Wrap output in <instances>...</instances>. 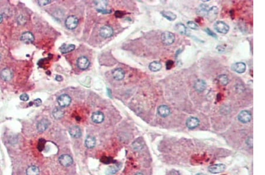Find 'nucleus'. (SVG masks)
Segmentation results:
<instances>
[{
    "mask_svg": "<svg viewBox=\"0 0 265 175\" xmlns=\"http://www.w3.org/2000/svg\"><path fill=\"white\" fill-rule=\"evenodd\" d=\"M162 41L165 45L169 46L175 42V35L169 31H165L162 34Z\"/></svg>",
    "mask_w": 265,
    "mask_h": 175,
    "instance_id": "f257e3e1",
    "label": "nucleus"
},
{
    "mask_svg": "<svg viewBox=\"0 0 265 175\" xmlns=\"http://www.w3.org/2000/svg\"><path fill=\"white\" fill-rule=\"evenodd\" d=\"M214 28L215 30L220 34H227L229 30V25L224 22L218 21L214 24Z\"/></svg>",
    "mask_w": 265,
    "mask_h": 175,
    "instance_id": "f03ea898",
    "label": "nucleus"
},
{
    "mask_svg": "<svg viewBox=\"0 0 265 175\" xmlns=\"http://www.w3.org/2000/svg\"><path fill=\"white\" fill-rule=\"evenodd\" d=\"M78 24V18L74 15L68 16L66 20L65 24L68 30H74L75 29Z\"/></svg>",
    "mask_w": 265,
    "mask_h": 175,
    "instance_id": "7ed1b4c3",
    "label": "nucleus"
},
{
    "mask_svg": "<svg viewBox=\"0 0 265 175\" xmlns=\"http://www.w3.org/2000/svg\"><path fill=\"white\" fill-rule=\"evenodd\" d=\"M72 102V98L68 95L64 94L58 97L57 103L61 107H66Z\"/></svg>",
    "mask_w": 265,
    "mask_h": 175,
    "instance_id": "20e7f679",
    "label": "nucleus"
},
{
    "mask_svg": "<svg viewBox=\"0 0 265 175\" xmlns=\"http://www.w3.org/2000/svg\"><path fill=\"white\" fill-rule=\"evenodd\" d=\"M90 61L85 56L80 57L77 60V66L80 69L82 70L87 69L90 66Z\"/></svg>",
    "mask_w": 265,
    "mask_h": 175,
    "instance_id": "39448f33",
    "label": "nucleus"
},
{
    "mask_svg": "<svg viewBox=\"0 0 265 175\" xmlns=\"http://www.w3.org/2000/svg\"><path fill=\"white\" fill-rule=\"evenodd\" d=\"M113 28L108 25L102 26L100 30V35L103 38H109L113 35Z\"/></svg>",
    "mask_w": 265,
    "mask_h": 175,
    "instance_id": "423d86ee",
    "label": "nucleus"
},
{
    "mask_svg": "<svg viewBox=\"0 0 265 175\" xmlns=\"http://www.w3.org/2000/svg\"><path fill=\"white\" fill-rule=\"evenodd\" d=\"M218 12H219V10L217 7L213 6L211 7L209 9L208 11L206 14L207 18H208V20L211 22L214 21L217 18Z\"/></svg>",
    "mask_w": 265,
    "mask_h": 175,
    "instance_id": "0eeeda50",
    "label": "nucleus"
},
{
    "mask_svg": "<svg viewBox=\"0 0 265 175\" xmlns=\"http://www.w3.org/2000/svg\"><path fill=\"white\" fill-rule=\"evenodd\" d=\"M251 119V114L247 110H243L238 115V120L243 123H246Z\"/></svg>",
    "mask_w": 265,
    "mask_h": 175,
    "instance_id": "6e6552de",
    "label": "nucleus"
},
{
    "mask_svg": "<svg viewBox=\"0 0 265 175\" xmlns=\"http://www.w3.org/2000/svg\"><path fill=\"white\" fill-rule=\"evenodd\" d=\"M59 162L63 166L68 167L72 164L73 162L72 157L68 155H63L59 157Z\"/></svg>",
    "mask_w": 265,
    "mask_h": 175,
    "instance_id": "1a4fd4ad",
    "label": "nucleus"
},
{
    "mask_svg": "<svg viewBox=\"0 0 265 175\" xmlns=\"http://www.w3.org/2000/svg\"><path fill=\"white\" fill-rule=\"evenodd\" d=\"M225 169V166L223 164H217L210 166L208 168L209 171L213 174L221 173Z\"/></svg>",
    "mask_w": 265,
    "mask_h": 175,
    "instance_id": "9d476101",
    "label": "nucleus"
},
{
    "mask_svg": "<svg viewBox=\"0 0 265 175\" xmlns=\"http://www.w3.org/2000/svg\"><path fill=\"white\" fill-rule=\"evenodd\" d=\"M232 70L237 73H243L246 71V66L243 62H238L233 64L232 66Z\"/></svg>",
    "mask_w": 265,
    "mask_h": 175,
    "instance_id": "9b49d317",
    "label": "nucleus"
},
{
    "mask_svg": "<svg viewBox=\"0 0 265 175\" xmlns=\"http://www.w3.org/2000/svg\"><path fill=\"white\" fill-rule=\"evenodd\" d=\"M1 78L4 81H8L11 80L12 77V72L11 70H10L8 68H4L0 73Z\"/></svg>",
    "mask_w": 265,
    "mask_h": 175,
    "instance_id": "f8f14e48",
    "label": "nucleus"
},
{
    "mask_svg": "<svg viewBox=\"0 0 265 175\" xmlns=\"http://www.w3.org/2000/svg\"><path fill=\"white\" fill-rule=\"evenodd\" d=\"M104 119V116L101 112H96L93 113L91 116V120L94 123L97 124L102 123Z\"/></svg>",
    "mask_w": 265,
    "mask_h": 175,
    "instance_id": "ddd939ff",
    "label": "nucleus"
},
{
    "mask_svg": "<svg viewBox=\"0 0 265 175\" xmlns=\"http://www.w3.org/2000/svg\"><path fill=\"white\" fill-rule=\"evenodd\" d=\"M20 39L23 42L26 44H30L34 42V37L31 33L27 31L25 32L21 35Z\"/></svg>",
    "mask_w": 265,
    "mask_h": 175,
    "instance_id": "4468645a",
    "label": "nucleus"
},
{
    "mask_svg": "<svg viewBox=\"0 0 265 175\" xmlns=\"http://www.w3.org/2000/svg\"><path fill=\"white\" fill-rule=\"evenodd\" d=\"M157 113L161 117H166L170 115V110L168 106L166 105H161L157 109Z\"/></svg>",
    "mask_w": 265,
    "mask_h": 175,
    "instance_id": "2eb2a0df",
    "label": "nucleus"
},
{
    "mask_svg": "<svg viewBox=\"0 0 265 175\" xmlns=\"http://www.w3.org/2000/svg\"><path fill=\"white\" fill-rule=\"evenodd\" d=\"M207 85L204 80L199 79L196 81L194 85V89L199 92H202L206 89Z\"/></svg>",
    "mask_w": 265,
    "mask_h": 175,
    "instance_id": "dca6fc26",
    "label": "nucleus"
},
{
    "mask_svg": "<svg viewBox=\"0 0 265 175\" xmlns=\"http://www.w3.org/2000/svg\"><path fill=\"white\" fill-rule=\"evenodd\" d=\"M50 125V121L47 120V119H42L41 121H40L37 125V130L39 132L41 133L44 132Z\"/></svg>",
    "mask_w": 265,
    "mask_h": 175,
    "instance_id": "f3484780",
    "label": "nucleus"
},
{
    "mask_svg": "<svg viewBox=\"0 0 265 175\" xmlns=\"http://www.w3.org/2000/svg\"><path fill=\"white\" fill-rule=\"evenodd\" d=\"M199 124V120L196 117H191L189 118L186 121V126L190 129H193L198 126Z\"/></svg>",
    "mask_w": 265,
    "mask_h": 175,
    "instance_id": "a211bd4d",
    "label": "nucleus"
},
{
    "mask_svg": "<svg viewBox=\"0 0 265 175\" xmlns=\"http://www.w3.org/2000/svg\"><path fill=\"white\" fill-rule=\"evenodd\" d=\"M69 133L70 136L74 138H79L81 136V129L77 126H74L70 127L69 129Z\"/></svg>",
    "mask_w": 265,
    "mask_h": 175,
    "instance_id": "6ab92c4d",
    "label": "nucleus"
},
{
    "mask_svg": "<svg viewBox=\"0 0 265 175\" xmlns=\"http://www.w3.org/2000/svg\"><path fill=\"white\" fill-rule=\"evenodd\" d=\"M124 76H125V73L124 70L120 68H116L113 72V78L117 81L123 80L124 77Z\"/></svg>",
    "mask_w": 265,
    "mask_h": 175,
    "instance_id": "aec40b11",
    "label": "nucleus"
},
{
    "mask_svg": "<svg viewBox=\"0 0 265 175\" xmlns=\"http://www.w3.org/2000/svg\"><path fill=\"white\" fill-rule=\"evenodd\" d=\"M96 143V140L95 138L91 136H89L85 140V145L89 149L93 148Z\"/></svg>",
    "mask_w": 265,
    "mask_h": 175,
    "instance_id": "412c9836",
    "label": "nucleus"
},
{
    "mask_svg": "<svg viewBox=\"0 0 265 175\" xmlns=\"http://www.w3.org/2000/svg\"><path fill=\"white\" fill-rule=\"evenodd\" d=\"M75 48L76 46L74 44H63L61 47L60 51L63 54H66L73 51Z\"/></svg>",
    "mask_w": 265,
    "mask_h": 175,
    "instance_id": "4be33fe9",
    "label": "nucleus"
},
{
    "mask_svg": "<svg viewBox=\"0 0 265 175\" xmlns=\"http://www.w3.org/2000/svg\"><path fill=\"white\" fill-rule=\"evenodd\" d=\"M209 7L207 6L206 4H200L197 8L196 10V13L198 15H200V16H204L205 15H206L207 12L209 10Z\"/></svg>",
    "mask_w": 265,
    "mask_h": 175,
    "instance_id": "5701e85b",
    "label": "nucleus"
},
{
    "mask_svg": "<svg viewBox=\"0 0 265 175\" xmlns=\"http://www.w3.org/2000/svg\"><path fill=\"white\" fill-rule=\"evenodd\" d=\"M149 70L151 72H156L159 71L162 68V64L157 61H153L149 64Z\"/></svg>",
    "mask_w": 265,
    "mask_h": 175,
    "instance_id": "b1692460",
    "label": "nucleus"
},
{
    "mask_svg": "<svg viewBox=\"0 0 265 175\" xmlns=\"http://www.w3.org/2000/svg\"><path fill=\"white\" fill-rule=\"evenodd\" d=\"M160 13L163 17L168 20L169 21H174L177 18V15L173 12L171 11L163 10L162 11H161Z\"/></svg>",
    "mask_w": 265,
    "mask_h": 175,
    "instance_id": "393cba45",
    "label": "nucleus"
},
{
    "mask_svg": "<svg viewBox=\"0 0 265 175\" xmlns=\"http://www.w3.org/2000/svg\"><path fill=\"white\" fill-rule=\"evenodd\" d=\"M95 7H96L97 11H101L106 10V8L107 5V1H96L94 2Z\"/></svg>",
    "mask_w": 265,
    "mask_h": 175,
    "instance_id": "a878e982",
    "label": "nucleus"
},
{
    "mask_svg": "<svg viewBox=\"0 0 265 175\" xmlns=\"http://www.w3.org/2000/svg\"><path fill=\"white\" fill-rule=\"evenodd\" d=\"M175 30L176 32L180 34H186V27L185 25L181 23H177L175 25Z\"/></svg>",
    "mask_w": 265,
    "mask_h": 175,
    "instance_id": "bb28decb",
    "label": "nucleus"
},
{
    "mask_svg": "<svg viewBox=\"0 0 265 175\" xmlns=\"http://www.w3.org/2000/svg\"><path fill=\"white\" fill-rule=\"evenodd\" d=\"M40 170L38 167L36 166H31L27 169L26 173L27 175H38Z\"/></svg>",
    "mask_w": 265,
    "mask_h": 175,
    "instance_id": "cd10ccee",
    "label": "nucleus"
},
{
    "mask_svg": "<svg viewBox=\"0 0 265 175\" xmlns=\"http://www.w3.org/2000/svg\"><path fill=\"white\" fill-rule=\"evenodd\" d=\"M53 116L55 119H60L64 116V111L60 108H55L53 111Z\"/></svg>",
    "mask_w": 265,
    "mask_h": 175,
    "instance_id": "c85d7f7f",
    "label": "nucleus"
},
{
    "mask_svg": "<svg viewBox=\"0 0 265 175\" xmlns=\"http://www.w3.org/2000/svg\"><path fill=\"white\" fill-rule=\"evenodd\" d=\"M218 82L222 85H226L228 84L229 82V79L228 78L227 76L222 74L220 76H219L217 78Z\"/></svg>",
    "mask_w": 265,
    "mask_h": 175,
    "instance_id": "c756f323",
    "label": "nucleus"
},
{
    "mask_svg": "<svg viewBox=\"0 0 265 175\" xmlns=\"http://www.w3.org/2000/svg\"><path fill=\"white\" fill-rule=\"evenodd\" d=\"M187 24L189 28H190V29H192L194 30H197L199 29V27L198 26V25L193 21H188Z\"/></svg>",
    "mask_w": 265,
    "mask_h": 175,
    "instance_id": "7c9ffc66",
    "label": "nucleus"
},
{
    "mask_svg": "<svg viewBox=\"0 0 265 175\" xmlns=\"http://www.w3.org/2000/svg\"><path fill=\"white\" fill-rule=\"evenodd\" d=\"M17 22L20 25H24L26 23V18L23 15H20L17 18Z\"/></svg>",
    "mask_w": 265,
    "mask_h": 175,
    "instance_id": "2f4dec72",
    "label": "nucleus"
},
{
    "mask_svg": "<svg viewBox=\"0 0 265 175\" xmlns=\"http://www.w3.org/2000/svg\"><path fill=\"white\" fill-rule=\"evenodd\" d=\"M51 2V1H50V0H44V1H38V4L40 6H45L47 5Z\"/></svg>",
    "mask_w": 265,
    "mask_h": 175,
    "instance_id": "473e14b6",
    "label": "nucleus"
},
{
    "mask_svg": "<svg viewBox=\"0 0 265 175\" xmlns=\"http://www.w3.org/2000/svg\"><path fill=\"white\" fill-rule=\"evenodd\" d=\"M205 31L206 32V33L208 34V35H209V36H211L213 37H214V38H216L217 37L216 36V34H215V33H214L212 31H211L209 28H206V29L205 30Z\"/></svg>",
    "mask_w": 265,
    "mask_h": 175,
    "instance_id": "72a5a7b5",
    "label": "nucleus"
},
{
    "mask_svg": "<svg viewBox=\"0 0 265 175\" xmlns=\"http://www.w3.org/2000/svg\"><path fill=\"white\" fill-rule=\"evenodd\" d=\"M20 100H22V101H24V102H27V101H28V100H29V96H28V95H27V94H21L20 97Z\"/></svg>",
    "mask_w": 265,
    "mask_h": 175,
    "instance_id": "f704fd0d",
    "label": "nucleus"
},
{
    "mask_svg": "<svg viewBox=\"0 0 265 175\" xmlns=\"http://www.w3.org/2000/svg\"><path fill=\"white\" fill-rule=\"evenodd\" d=\"M174 64V62L172 60H168L166 63V67L167 70L170 69Z\"/></svg>",
    "mask_w": 265,
    "mask_h": 175,
    "instance_id": "c9c22d12",
    "label": "nucleus"
},
{
    "mask_svg": "<svg viewBox=\"0 0 265 175\" xmlns=\"http://www.w3.org/2000/svg\"><path fill=\"white\" fill-rule=\"evenodd\" d=\"M32 103L34 104V106H40L41 104L42 101H41V100L40 98H37V99L34 100L33 102H32Z\"/></svg>",
    "mask_w": 265,
    "mask_h": 175,
    "instance_id": "e433bc0d",
    "label": "nucleus"
},
{
    "mask_svg": "<svg viewBox=\"0 0 265 175\" xmlns=\"http://www.w3.org/2000/svg\"><path fill=\"white\" fill-rule=\"evenodd\" d=\"M115 17H119V18H120V17H123V12H121V11H116V12H115Z\"/></svg>",
    "mask_w": 265,
    "mask_h": 175,
    "instance_id": "4c0bfd02",
    "label": "nucleus"
},
{
    "mask_svg": "<svg viewBox=\"0 0 265 175\" xmlns=\"http://www.w3.org/2000/svg\"><path fill=\"white\" fill-rule=\"evenodd\" d=\"M55 80H56L57 81H61L63 80V77H62V76H61L57 75V76H56V77H55Z\"/></svg>",
    "mask_w": 265,
    "mask_h": 175,
    "instance_id": "58836bf2",
    "label": "nucleus"
},
{
    "mask_svg": "<svg viewBox=\"0 0 265 175\" xmlns=\"http://www.w3.org/2000/svg\"><path fill=\"white\" fill-rule=\"evenodd\" d=\"M2 17L1 15H0V23L2 22Z\"/></svg>",
    "mask_w": 265,
    "mask_h": 175,
    "instance_id": "ea45409f",
    "label": "nucleus"
},
{
    "mask_svg": "<svg viewBox=\"0 0 265 175\" xmlns=\"http://www.w3.org/2000/svg\"><path fill=\"white\" fill-rule=\"evenodd\" d=\"M143 175V174H142V173H137V174H136V175Z\"/></svg>",
    "mask_w": 265,
    "mask_h": 175,
    "instance_id": "a19ab883",
    "label": "nucleus"
},
{
    "mask_svg": "<svg viewBox=\"0 0 265 175\" xmlns=\"http://www.w3.org/2000/svg\"><path fill=\"white\" fill-rule=\"evenodd\" d=\"M196 175H206L205 174H203V173H198V174H197Z\"/></svg>",
    "mask_w": 265,
    "mask_h": 175,
    "instance_id": "79ce46f5",
    "label": "nucleus"
},
{
    "mask_svg": "<svg viewBox=\"0 0 265 175\" xmlns=\"http://www.w3.org/2000/svg\"><path fill=\"white\" fill-rule=\"evenodd\" d=\"M0 58H1V55H0Z\"/></svg>",
    "mask_w": 265,
    "mask_h": 175,
    "instance_id": "37998d69",
    "label": "nucleus"
}]
</instances>
